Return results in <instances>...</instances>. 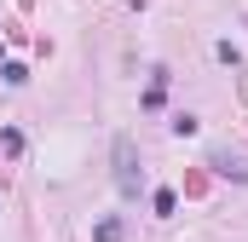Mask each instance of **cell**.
I'll use <instances>...</instances> for the list:
<instances>
[{"mask_svg": "<svg viewBox=\"0 0 248 242\" xmlns=\"http://www.w3.org/2000/svg\"><path fill=\"white\" fill-rule=\"evenodd\" d=\"M214 167H219V173H237V179H248V162H231V156H214Z\"/></svg>", "mask_w": 248, "mask_h": 242, "instance_id": "3", "label": "cell"}, {"mask_svg": "<svg viewBox=\"0 0 248 242\" xmlns=\"http://www.w3.org/2000/svg\"><path fill=\"white\" fill-rule=\"evenodd\" d=\"M116 190L122 196H139V150H133L127 133H116Z\"/></svg>", "mask_w": 248, "mask_h": 242, "instance_id": "1", "label": "cell"}, {"mask_svg": "<svg viewBox=\"0 0 248 242\" xmlns=\"http://www.w3.org/2000/svg\"><path fill=\"white\" fill-rule=\"evenodd\" d=\"M122 237H127L122 219H98V225H93V242H122Z\"/></svg>", "mask_w": 248, "mask_h": 242, "instance_id": "2", "label": "cell"}]
</instances>
